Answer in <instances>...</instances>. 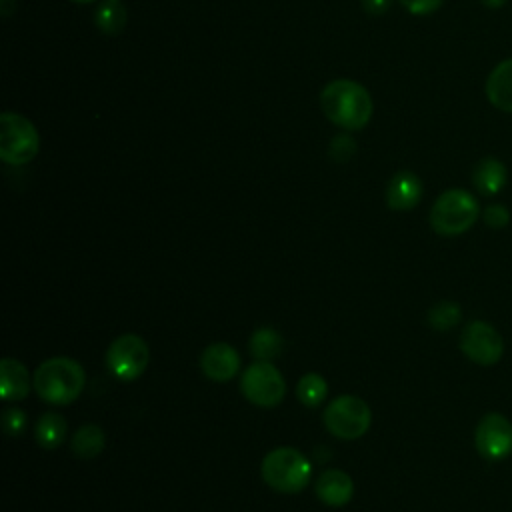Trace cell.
I'll use <instances>...</instances> for the list:
<instances>
[{
  "mask_svg": "<svg viewBox=\"0 0 512 512\" xmlns=\"http://www.w3.org/2000/svg\"><path fill=\"white\" fill-rule=\"evenodd\" d=\"M324 116L340 128L360 130L372 118V98L368 90L354 80H332L320 92Z\"/></svg>",
  "mask_w": 512,
  "mask_h": 512,
  "instance_id": "6da1fadb",
  "label": "cell"
},
{
  "mask_svg": "<svg viewBox=\"0 0 512 512\" xmlns=\"http://www.w3.org/2000/svg\"><path fill=\"white\" fill-rule=\"evenodd\" d=\"M34 392L56 406L74 402L84 390V368L66 356L44 360L34 372Z\"/></svg>",
  "mask_w": 512,
  "mask_h": 512,
  "instance_id": "7a4b0ae2",
  "label": "cell"
},
{
  "mask_svg": "<svg viewBox=\"0 0 512 512\" xmlns=\"http://www.w3.org/2000/svg\"><path fill=\"white\" fill-rule=\"evenodd\" d=\"M478 216V200L464 188H450L432 204L430 226L440 236H458L470 230Z\"/></svg>",
  "mask_w": 512,
  "mask_h": 512,
  "instance_id": "3957f363",
  "label": "cell"
},
{
  "mask_svg": "<svg viewBox=\"0 0 512 512\" xmlns=\"http://www.w3.org/2000/svg\"><path fill=\"white\" fill-rule=\"evenodd\" d=\"M264 482L282 494H296L310 482V462L290 446L270 450L260 466Z\"/></svg>",
  "mask_w": 512,
  "mask_h": 512,
  "instance_id": "277c9868",
  "label": "cell"
},
{
  "mask_svg": "<svg viewBox=\"0 0 512 512\" xmlns=\"http://www.w3.org/2000/svg\"><path fill=\"white\" fill-rule=\"evenodd\" d=\"M40 148V136L34 124L18 112L0 116V158L6 164L22 166L30 162Z\"/></svg>",
  "mask_w": 512,
  "mask_h": 512,
  "instance_id": "5b68a950",
  "label": "cell"
},
{
  "mask_svg": "<svg viewBox=\"0 0 512 512\" xmlns=\"http://www.w3.org/2000/svg\"><path fill=\"white\" fill-rule=\"evenodd\" d=\"M372 412L368 404L352 394L334 398L324 410V424L328 432L340 440H356L370 428Z\"/></svg>",
  "mask_w": 512,
  "mask_h": 512,
  "instance_id": "8992f818",
  "label": "cell"
},
{
  "mask_svg": "<svg viewBox=\"0 0 512 512\" xmlns=\"http://www.w3.org/2000/svg\"><path fill=\"white\" fill-rule=\"evenodd\" d=\"M240 390L252 404L260 408H272L284 400L286 382L272 362L256 360L242 372Z\"/></svg>",
  "mask_w": 512,
  "mask_h": 512,
  "instance_id": "52a82bcc",
  "label": "cell"
},
{
  "mask_svg": "<svg viewBox=\"0 0 512 512\" xmlns=\"http://www.w3.org/2000/svg\"><path fill=\"white\" fill-rule=\"evenodd\" d=\"M150 352L146 342L136 334L118 336L106 352V366L112 376L122 382H132L146 370Z\"/></svg>",
  "mask_w": 512,
  "mask_h": 512,
  "instance_id": "ba28073f",
  "label": "cell"
},
{
  "mask_svg": "<svg viewBox=\"0 0 512 512\" xmlns=\"http://www.w3.org/2000/svg\"><path fill=\"white\" fill-rule=\"evenodd\" d=\"M460 350L474 364L492 366L504 354V340L492 324L484 320H472L460 334Z\"/></svg>",
  "mask_w": 512,
  "mask_h": 512,
  "instance_id": "9c48e42d",
  "label": "cell"
},
{
  "mask_svg": "<svg viewBox=\"0 0 512 512\" xmlns=\"http://www.w3.org/2000/svg\"><path fill=\"white\" fill-rule=\"evenodd\" d=\"M474 446L486 460L508 458L512 454V422L500 412L484 414L474 430Z\"/></svg>",
  "mask_w": 512,
  "mask_h": 512,
  "instance_id": "30bf717a",
  "label": "cell"
},
{
  "mask_svg": "<svg viewBox=\"0 0 512 512\" xmlns=\"http://www.w3.org/2000/svg\"><path fill=\"white\" fill-rule=\"evenodd\" d=\"M200 368L210 380L228 382L240 370V356L230 344L214 342L204 348L200 356Z\"/></svg>",
  "mask_w": 512,
  "mask_h": 512,
  "instance_id": "8fae6325",
  "label": "cell"
},
{
  "mask_svg": "<svg viewBox=\"0 0 512 512\" xmlns=\"http://www.w3.org/2000/svg\"><path fill=\"white\" fill-rule=\"evenodd\" d=\"M422 198V182L410 170L396 172L386 188V204L392 210H412Z\"/></svg>",
  "mask_w": 512,
  "mask_h": 512,
  "instance_id": "7c38bea8",
  "label": "cell"
},
{
  "mask_svg": "<svg viewBox=\"0 0 512 512\" xmlns=\"http://www.w3.org/2000/svg\"><path fill=\"white\" fill-rule=\"evenodd\" d=\"M316 496L326 506H336V508L344 506L354 496V482L344 470H338V468L324 470L316 480Z\"/></svg>",
  "mask_w": 512,
  "mask_h": 512,
  "instance_id": "4fadbf2b",
  "label": "cell"
},
{
  "mask_svg": "<svg viewBox=\"0 0 512 512\" xmlns=\"http://www.w3.org/2000/svg\"><path fill=\"white\" fill-rule=\"evenodd\" d=\"M484 92L494 108L512 114V58L498 62L490 70Z\"/></svg>",
  "mask_w": 512,
  "mask_h": 512,
  "instance_id": "5bb4252c",
  "label": "cell"
},
{
  "mask_svg": "<svg viewBox=\"0 0 512 512\" xmlns=\"http://www.w3.org/2000/svg\"><path fill=\"white\" fill-rule=\"evenodd\" d=\"M30 386H34V380H30V374L22 362L14 358H4L0 362V396L4 400L26 398Z\"/></svg>",
  "mask_w": 512,
  "mask_h": 512,
  "instance_id": "9a60e30c",
  "label": "cell"
},
{
  "mask_svg": "<svg viewBox=\"0 0 512 512\" xmlns=\"http://www.w3.org/2000/svg\"><path fill=\"white\" fill-rule=\"evenodd\" d=\"M506 166L504 162H500L498 158L494 156H486L482 160H478L472 168V184L474 188L484 194V196H494L498 194L504 184H506Z\"/></svg>",
  "mask_w": 512,
  "mask_h": 512,
  "instance_id": "2e32d148",
  "label": "cell"
},
{
  "mask_svg": "<svg viewBox=\"0 0 512 512\" xmlns=\"http://www.w3.org/2000/svg\"><path fill=\"white\" fill-rule=\"evenodd\" d=\"M34 436L42 448H46V450L58 448L66 438L64 416L58 412H44L34 426Z\"/></svg>",
  "mask_w": 512,
  "mask_h": 512,
  "instance_id": "e0dca14e",
  "label": "cell"
},
{
  "mask_svg": "<svg viewBox=\"0 0 512 512\" xmlns=\"http://www.w3.org/2000/svg\"><path fill=\"white\" fill-rule=\"evenodd\" d=\"M128 22V12L122 0H102L94 12V24L100 28V32L114 36L124 30Z\"/></svg>",
  "mask_w": 512,
  "mask_h": 512,
  "instance_id": "ac0fdd59",
  "label": "cell"
},
{
  "mask_svg": "<svg viewBox=\"0 0 512 512\" xmlns=\"http://www.w3.org/2000/svg\"><path fill=\"white\" fill-rule=\"evenodd\" d=\"M106 444V436L98 424H84L76 430L72 438V452L78 458H96Z\"/></svg>",
  "mask_w": 512,
  "mask_h": 512,
  "instance_id": "d6986e66",
  "label": "cell"
},
{
  "mask_svg": "<svg viewBox=\"0 0 512 512\" xmlns=\"http://www.w3.org/2000/svg\"><path fill=\"white\" fill-rule=\"evenodd\" d=\"M284 348L282 336L274 328H258L250 336V352L256 360H272L276 358Z\"/></svg>",
  "mask_w": 512,
  "mask_h": 512,
  "instance_id": "ffe728a7",
  "label": "cell"
},
{
  "mask_svg": "<svg viewBox=\"0 0 512 512\" xmlns=\"http://www.w3.org/2000/svg\"><path fill=\"white\" fill-rule=\"evenodd\" d=\"M326 394H328V384H326V380H324L320 374H316V372L304 374V376L298 380V384H296V396H298V400H300L304 406H308V408L320 406V404L324 402Z\"/></svg>",
  "mask_w": 512,
  "mask_h": 512,
  "instance_id": "44dd1931",
  "label": "cell"
},
{
  "mask_svg": "<svg viewBox=\"0 0 512 512\" xmlns=\"http://www.w3.org/2000/svg\"><path fill=\"white\" fill-rule=\"evenodd\" d=\"M462 318V310L456 302H450V300H442L438 304H434L430 310H428V324L434 328V330H450L454 328Z\"/></svg>",
  "mask_w": 512,
  "mask_h": 512,
  "instance_id": "7402d4cb",
  "label": "cell"
},
{
  "mask_svg": "<svg viewBox=\"0 0 512 512\" xmlns=\"http://www.w3.org/2000/svg\"><path fill=\"white\" fill-rule=\"evenodd\" d=\"M356 152V142L346 136V134H340V136H334L332 142H330V158L336 160V162H346L354 156Z\"/></svg>",
  "mask_w": 512,
  "mask_h": 512,
  "instance_id": "603a6c76",
  "label": "cell"
},
{
  "mask_svg": "<svg viewBox=\"0 0 512 512\" xmlns=\"http://www.w3.org/2000/svg\"><path fill=\"white\" fill-rule=\"evenodd\" d=\"M2 424H4L6 434L18 436V434H22V430L26 428V414H24L20 408L8 406V408L2 412Z\"/></svg>",
  "mask_w": 512,
  "mask_h": 512,
  "instance_id": "cb8c5ba5",
  "label": "cell"
},
{
  "mask_svg": "<svg viewBox=\"0 0 512 512\" xmlns=\"http://www.w3.org/2000/svg\"><path fill=\"white\" fill-rule=\"evenodd\" d=\"M482 218L486 222V226L494 228V230H500L504 226H508L510 222V212L504 204H490L484 212H482Z\"/></svg>",
  "mask_w": 512,
  "mask_h": 512,
  "instance_id": "d4e9b609",
  "label": "cell"
},
{
  "mask_svg": "<svg viewBox=\"0 0 512 512\" xmlns=\"http://www.w3.org/2000/svg\"><path fill=\"white\" fill-rule=\"evenodd\" d=\"M444 0H400V4L414 16H426L436 12Z\"/></svg>",
  "mask_w": 512,
  "mask_h": 512,
  "instance_id": "484cf974",
  "label": "cell"
},
{
  "mask_svg": "<svg viewBox=\"0 0 512 512\" xmlns=\"http://www.w3.org/2000/svg\"><path fill=\"white\" fill-rule=\"evenodd\" d=\"M392 0H362V8L370 16H380L390 8Z\"/></svg>",
  "mask_w": 512,
  "mask_h": 512,
  "instance_id": "4316f807",
  "label": "cell"
},
{
  "mask_svg": "<svg viewBox=\"0 0 512 512\" xmlns=\"http://www.w3.org/2000/svg\"><path fill=\"white\" fill-rule=\"evenodd\" d=\"M16 8V0H0V12L4 18H8Z\"/></svg>",
  "mask_w": 512,
  "mask_h": 512,
  "instance_id": "83f0119b",
  "label": "cell"
},
{
  "mask_svg": "<svg viewBox=\"0 0 512 512\" xmlns=\"http://www.w3.org/2000/svg\"><path fill=\"white\" fill-rule=\"evenodd\" d=\"M486 8H502L508 0H480Z\"/></svg>",
  "mask_w": 512,
  "mask_h": 512,
  "instance_id": "f1b7e54d",
  "label": "cell"
},
{
  "mask_svg": "<svg viewBox=\"0 0 512 512\" xmlns=\"http://www.w3.org/2000/svg\"><path fill=\"white\" fill-rule=\"evenodd\" d=\"M72 2H82V4H86V2H92V0H72Z\"/></svg>",
  "mask_w": 512,
  "mask_h": 512,
  "instance_id": "f546056e",
  "label": "cell"
}]
</instances>
